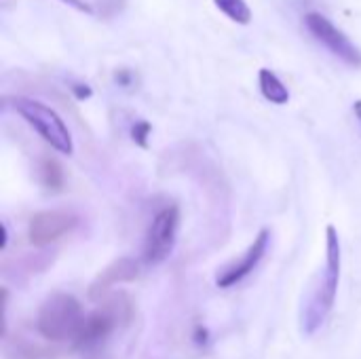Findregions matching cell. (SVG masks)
<instances>
[{"label": "cell", "instance_id": "7a4b0ae2", "mask_svg": "<svg viewBox=\"0 0 361 359\" xmlns=\"http://www.w3.org/2000/svg\"><path fill=\"white\" fill-rule=\"evenodd\" d=\"M85 322L80 303L66 292L51 294L38 309L36 332L51 343H72Z\"/></svg>", "mask_w": 361, "mask_h": 359}, {"label": "cell", "instance_id": "9a60e30c", "mask_svg": "<svg viewBox=\"0 0 361 359\" xmlns=\"http://www.w3.org/2000/svg\"><path fill=\"white\" fill-rule=\"evenodd\" d=\"M114 78H116V83H121L123 87H129V85H131L133 74H131V72H127V70H118V72L114 74Z\"/></svg>", "mask_w": 361, "mask_h": 359}, {"label": "cell", "instance_id": "5b68a950", "mask_svg": "<svg viewBox=\"0 0 361 359\" xmlns=\"http://www.w3.org/2000/svg\"><path fill=\"white\" fill-rule=\"evenodd\" d=\"M178 229H180V209L178 205H165L163 209H159L148 226L146 233V241H144V262L154 267L161 264L163 260H167V256L171 254L173 245H176V237H178Z\"/></svg>", "mask_w": 361, "mask_h": 359}, {"label": "cell", "instance_id": "5bb4252c", "mask_svg": "<svg viewBox=\"0 0 361 359\" xmlns=\"http://www.w3.org/2000/svg\"><path fill=\"white\" fill-rule=\"evenodd\" d=\"M59 2H63V4H68V6H72L74 11H78V13H87V15H91L93 13V6L89 4V2H85V0H59Z\"/></svg>", "mask_w": 361, "mask_h": 359}, {"label": "cell", "instance_id": "52a82bcc", "mask_svg": "<svg viewBox=\"0 0 361 359\" xmlns=\"http://www.w3.org/2000/svg\"><path fill=\"white\" fill-rule=\"evenodd\" d=\"M76 224H78L76 214L68 209H42L30 218L27 239L36 248H47L59 241L61 237H66L68 233H72Z\"/></svg>", "mask_w": 361, "mask_h": 359}, {"label": "cell", "instance_id": "30bf717a", "mask_svg": "<svg viewBox=\"0 0 361 359\" xmlns=\"http://www.w3.org/2000/svg\"><path fill=\"white\" fill-rule=\"evenodd\" d=\"M36 176H38L40 186L51 193H59L63 188V180H66L63 167L55 157H49V154L40 157L36 165Z\"/></svg>", "mask_w": 361, "mask_h": 359}, {"label": "cell", "instance_id": "6da1fadb", "mask_svg": "<svg viewBox=\"0 0 361 359\" xmlns=\"http://www.w3.org/2000/svg\"><path fill=\"white\" fill-rule=\"evenodd\" d=\"M338 281H341V239H338V231L330 224L326 229V269L302 315V328L307 334H315L324 326L326 317L334 307Z\"/></svg>", "mask_w": 361, "mask_h": 359}, {"label": "cell", "instance_id": "7c38bea8", "mask_svg": "<svg viewBox=\"0 0 361 359\" xmlns=\"http://www.w3.org/2000/svg\"><path fill=\"white\" fill-rule=\"evenodd\" d=\"M214 4L235 23L247 25L252 23V8L245 0H214Z\"/></svg>", "mask_w": 361, "mask_h": 359}, {"label": "cell", "instance_id": "277c9868", "mask_svg": "<svg viewBox=\"0 0 361 359\" xmlns=\"http://www.w3.org/2000/svg\"><path fill=\"white\" fill-rule=\"evenodd\" d=\"M133 317V303L127 294H114L108 300H104V305L93 311L91 315L85 317L76 339L72 341L74 349H91L95 345H99L102 341H106L112 330L116 326H125L129 324Z\"/></svg>", "mask_w": 361, "mask_h": 359}, {"label": "cell", "instance_id": "9c48e42d", "mask_svg": "<svg viewBox=\"0 0 361 359\" xmlns=\"http://www.w3.org/2000/svg\"><path fill=\"white\" fill-rule=\"evenodd\" d=\"M140 275V262L133 258H118L112 264H108L89 286V298L91 300H102L106 294L116 286L125 281H133Z\"/></svg>", "mask_w": 361, "mask_h": 359}, {"label": "cell", "instance_id": "8992f818", "mask_svg": "<svg viewBox=\"0 0 361 359\" xmlns=\"http://www.w3.org/2000/svg\"><path fill=\"white\" fill-rule=\"evenodd\" d=\"M305 25H307L309 34L317 42H322L332 55H336L338 59H343L351 68H361V49L341 28H336L326 15L317 13V11L307 13Z\"/></svg>", "mask_w": 361, "mask_h": 359}, {"label": "cell", "instance_id": "8fae6325", "mask_svg": "<svg viewBox=\"0 0 361 359\" xmlns=\"http://www.w3.org/2000/svg\"><path fill=\"white\" fill-rule=\"evenodd\" d=\"M258 85H260V91H262L264 99H269L271 104L286 106L290 102V89L283 85V80L273 70L262 68L260 74H258Z\"/></svg>", "mask_w": 361, "mask_h": 359}, {"label": "cell", "instance_id": "e0dca14e", "mask_svg": "<svg viewBox=\"0 0 361 359\" xmlns=\"http://www.w3.org/2000/svg\"><path fill=\"white\" fill-rule=\"evenodd\" d=\"M6 241H8V231H6V224H2V243H0L2 250L6 248Z\"/></svg>", "mask_w": 361, "mask_h": 359}, {"label": "cell", "instance_id": "ac0fdd59", "mask_svg": "<svg viewBox=\"0 0 361 359\" xmlns=\"http://www.w3.org/2000/svg\"><path fill=\"white\" fill-rule=\"evenodd\" d=\"M353 112H355V116H357V121H360L361 125V99H357V102L353 104Z\"/></svg>", "mask_w": 361, "mask_h": 359}, {"label": "cell", "instance_id": "2e32d148", "mask_svg": "<svg viewBox=\"0 0 361 359\" xmlns=\"http://www.w3.org/2000/svg\"><path fill=\"white\" fill-rule=\"evenodd\" d=\"M72 91H74V95H76L78 99H87V97H91V89H89L87 85H74V87H72Z\"/></svg>", "mask_w": 361, "mask_h": 359}, {"label": "cell", "instance_id": "4fadbf2b", "mask_svg": "<svg viewBox=\"0 0 361 359\" xmlns=\"http://www.w3.org/2000/svg\"><path fill=\"white\" fill-rule=\"evenodd\" d=\"M148 135H150V123H146V121H137V123L133 125V129H131V138H133V142H135L137 146L146 148V146H148Z\"/></svg>", "mask_w": 361, "mask_h": 359}, {"label": "cell", "instance_id": "3957f363", "mask_svg": "<svg viewBox=\"0 0 361 359\" xmlns=\"http://www.w3.org/2000/svg\"><path fill=\"white\" fill-rule=\"evenodd\" d=\"M11 106L53 150H57L61 154L74 152L72 133H70L66 121L51 106H47L38 99H32V97H13Z\"/></svg>", "mask_w": 361, "mask_h": 359}, {"label": "cell", "instance_id": "ba28073f", "mask_svg": "<svg viewBox=\"0 0 361 359\" xmlns=\"http://www.w3.org/2000/svg\"><path fill=\"white\" fill-rule=\"evenodd\" d=\"M269 243H271V231H269V229H262V231L256 235L254 243L245 250V254H243L239 260L231 262V264L218 275L216 286L222 288V290H226V288H233V286H237L239 281H243V279H245L250 273H254V269L260 264V260L264 258V254H267V250H269Z\"/></svg>", "mask_w": 361, "mask_h": 359}]
</instances>
